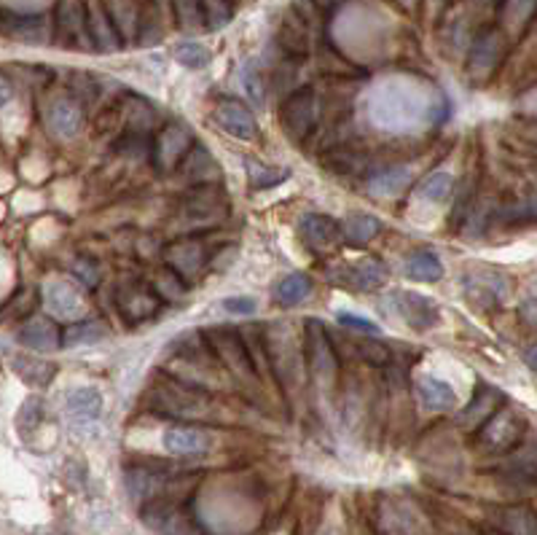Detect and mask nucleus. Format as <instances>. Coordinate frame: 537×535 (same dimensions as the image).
Segmentation results:
<instances>
[{"mask_svg":"<svg viewBox=\"0 0 537 535\" xmlns=\"http://www.w3.org/2000/svg\"><path fill=\"white\" fill-rule=\"evenodd\" d=\"M148 406L157 414H170L175 420H204L212 412L210 398L201 393V387L188 382H157L148 395Z\"/></svg>","mask_w":537,"mask_h":535,"instance_id":"nucleus-1","label":"nucleus"},{"mask_svg":"<svg viewBox=\"0 0 537 535\" xmlns=\"http://www.w3.org/2000/svg\"><path fill=\"white\" fill-rule=\"evenodd\" d=\"M207 340L215 350V358L231 371V376L237 379V385L242 387V393L247 395H258V385L264 382L261 374L255 371L253 366V358L247 353V345L242 340V331H234V329H212L207 331Z\"/></svg>","mask_w":537,"mask_h":535,"instance_id":"nucleus-2","label":"nucleus"},{"mask_svg":"<svg viewBox=\"0 0 537 535\" xmlns=\"http://www.w3.org/2000/svg\"><path fill=\"white\" fill-rule=\"evenodd\" d=\"M304 360H307V368L315 379V385L326 393L336 390V382H339V356H336V348L326 331V323L318 321V318H309L307 321V329H304Z\"/></svg>","mask_w":537,"mask_h":535,"instance_id":"nucleus-3","label":"nucleus"},{"mask_svg":"<svg viewBox=\"0 0 537 535\" xmlns=\"http://www.w3.org/2000/svg\"><path fill=\"white\" fill-rule=\"evenodd\" d=\"M527 433V420L519 409L503 406L484 428L476 431L473 447L481 455H511L522 447V439Z\"/></svg>","mask_w":537,"mask_h":535,"instance_id":"nucleus-4","label":"nucleus"},{"mask_svg":"<svg viewBox=\"0 0 537 535\" xmlns=\"http://www.w3.org/2000/svg\"><path fill=\"white\" fill-rule=\"evenodd\" d=\"M508 54V35L503 27H484L468 46V78L473 84H487Z\"/></svg>","mask_w":537,"mask_h":535,"instance_id":"nucleus-5","label":"nucleus"},{"mask_svg":"<svg viewBox=\"0 0 537 535\" xmlns=\"http://www.w3.org/2000/svg\"><path fill=\"white\" fill-rule=\"evenodd\" d=\"M320 119V100L315 95V89L304 86V89H296L285 97L282 108H280V122H282V130L288 132L291 141L296 143H304L315 124Z\"/></svg>","mask_w":537,"mask_h":535,"instance_id":"nucleus-6","label":"nucleus"},{"mask_svg":"<svg viewBox=\"0 0 537 535\" xmlns=\"http://www.w3.org/2000/svg\"><path fill=\"white\" fill-rule=\"evenodd\" d=\"M143 522L157 535H199V525L180 498H159L143 506Z\"/></svg>","mask_w":537,"mask_h":535,"instance_id":"nucleus-7","label":"nucleus"},{"mask_svg":"<svg viewBox=\"0 0 537 535\" xmlns=\"http://www.w3.org/2000/svg\"><path fill=\"white\" fill-rule=\"evenodd\" d=\"M193 146H196V141H193L191 130H188L183 122H170V124L157 135V141H154V154H151L154 168H157L162 176L178 170L180 165L185 162V157L191 154Z\"/></svg>","mask_w":537,"mask_h":535,"instance_id":"nucleus-8","label":"nucleus"},{"mask_svg":"<svg viewBox=\"0 0 537 535\" xmlns=\"http://www.w3.org/2000/svg\"><path fill=\"white\" fill-rule=\"evenodd\" d=\"M264 340H266V353H269L274 382L288 387V382H291V376H296L299 360H301V350H299V342L293 340L291 323H280L277 331H264Z\"/></svg>","mask_w":537,"mask_h":535,"instance_id":"nucleus-9","label":"nucleus"},{"mask_svg":"<svg viewBox=\"0 0 537 535\" xmlns=\"http://www.w3.org/2000/svg\"><path fill=\"white\" fill-rule=\"evenodd\" d=\"M376 535H425V525L411 503L387 495L376 506Z\"/></svg>","mask_w":537,"mask_h":535,"instance_id":"nucleus-10","label":"nucleus"},{"mask_svg":"<svg viewBox=\"0 0 537 535\" xmlns=\"http://www.w3.org/2000/svg\"><path fill=\"white\" fill-rule=\"evenodd\" d=\"M387 267L376 258H365V261H355V264H336L328 269V280L334 286L350 288V291H360V294H371L376 288H381L387 283Z\"/></svg>","mask_w":537,"mask_h":535,"instance_id":"nucleus-11","label":"nucleus"},{"mask_svg":"<svg viewBox=\"0 0 537 535\" xmlns=\"http://www.w3.org/2000/svg\"><path fill=\"white\" fill-rule=\"evenodd\" d=\"M40 296H43V304H46L49 315L57 318V321L76 323V321H81L84 313H86L84 296H81V294L76 291V286L67 283V280H59V277L46 280L43 288H40Z\"/></svg>","mask_w":537,"mask_h":535,"instance_id":"nucleus-12","label":"nucleus"},{"mask_svg":"<svg viewBox=\"0 0 537 535\" xmlns=\"http://www.w3.org/2000/svg\"><path fill=\"white\" fill-rule=\"evenodd\" d=\"M506 406V393L495 385H479L476 395L470 398V404L454 417V425L468 431V433H476L479 428H484L500 409Z\"/></svg>","mask_w":537,"mask_h":535,"instance_id":"nucleus-13","label":"nucleus"},{"mask_svg":"<svg viewBox=\"0 0 537 535\" xmlns=\"http://www.w3.org/2000/svg\"><path fill=\"white\" fill-rule=\"evenodd\" d=\"M212 116H215V124H218L226 135H231V138H237V141H255V138H258V122H255V116H253V111H250L245 103L234 100V97L218 100Z\"/></svg>","mask_w":537,"mask_h":535,"instance_id":"nucleus-14","label":"nucleus"},{"mask_svg":"<svg viewBox=\"0 0 537 535\" xmlns=\"http://www.w3.org/2000/svg\"><path fill=\"white\" fill-rule=\"evenodd\" d=\"M165 258H167V267L185 283H193L210 264V253L199 240H178L167 245Z\"/></svg>","mask_w":537,"mask_h":535,"instance_id":"nucleus-15","label":"nucleus"},{"mask_svg":"<svg viewBox=\"0 0 537 535\" xmlns=\"http://www.w3.org/2000/svg\"><path fill=\"white\" fill-rule=\"evenodd\" d=\"M180 215L191 223H212L218 215H226V199L218 186H193L185 199Z\"/></svg>","mask_w":537,"mask_h":535,"instance_id":"nucleus-16","label":"nucleus"},{"mask_svg":"<svg viewBox=\"0 0 537 535\" xmlns=\"http://www.w3.org/2000/svg\"><path fill=\"white\" fill-rule=\"evenodd\" d=\"M57 24H59V41L76 49H94L89 35V19H86V3L84 0H59L57 8Z\"/></svg>","mask_w":537,"mask_h":535,"instance_id":"nucleus-17","label":"nucleus"},{"mask_svg":"<svg viewBox=\"0 0 537 535\" xmlns=\"http://www.w3.org/2000/svg\"><path fill=\"white\" fill-rule=\"evenodd\" d=\"M16 340H19L22 348L32 350V353H51V350H59V348H62V329L54 323V318L30 315V318L19 326Z\"/></svg>","mask_w":537,"mask_h":535,"instance_id":"nucleus-18","label":"nucleus"},{"mask_svg":"<svg viewBox=\"0 0 537 535\" xmlns=\"http://www.w3.org/2000/svg\"><path fill=\"white\" fill-rule=\"evenodd\" d=\"M162 307V296L157 294V288L148 286H121L119 288V310L124 315V321L130 323H143L148 318H154Z\"/></svg>","mask_w":537,"mask_h":535,"instance_id":"nucleus-19","label":"nucleus"},{"mask_svg":"<svg viewBox=\"0 0 537 535\" xmlns=\"http://www.w3.org/2000/svg\"><path fill=\"white\" fill-rule=\"evenodd\" d=\"M489 525L500 535H537V512L524 503L489 509Z\"/></svg>","mask_w":537,"mask_h":535,"instance_id":"nucleus-20","label":"nucleus"},{"mask_svg":"<svg viewBox=\"0 0 537 535\" xmlns=\"http://www.w3.org/2000/svg\"><path fill=\"white\" fill-rule=\"evenodd\" d=\"M398 313L400 318L414 329V331H427L441 321V310L433 299L416 294V291H398L395 294Z\"/></svg>","mask_w":537,"mask_h":535,"instance_id":"nucleus-21","label":"nucleus"},{"mask_svg":"<svg viewBox=\"0 0 537 535\" xmlns=\"http://www.w3.org/2000/svg\"><path fill=\"white\" fill-rule=\"evenodd\" d=\"M86 19H89V35H92V46L97 51L113 54L121 46V35L113 24V16L108 11V3L103 0H86Z\"/></svg>","mask_w":537,"mask_h":535,"instance_id":"nucleus-22","label":"nucleus"},{"mask_svg":"<svg viewBox=\"0 0 537 535\" xmlns=\"http://www.w3.org/2000/svg\"><path fill=\"white\" fill-rule=\"evenodd\" d=\"M277 46L285 51V57H293V59H301L309 54L312 49V30L309 24L291 8L282 14L280 19V27H277Z\"/></svg>","mask_w":537,"mask_h":535,"instance_id":"nucleus-23","label":"nucleus"},{"mask_svg":"<svg viewBox=\"0 0 537 535\" xmlns=\"http://www.w3.org/2000/svg\"><path fill=\"white\" fill-rule=\"evenodd\" d=\"M46 127L62 141L76 138L84 127V105L76 97H57L46 108Z\"/></svg>","mask_w":537,"mask_h":535,"instance_id":"nucleus-24","label":"nucleus"},{"mask_svg":"<svg viewBox=\"0 0 537 535\" xmlns=\"http://www.w3.org/2000/svg\"><path fill=\"white\" fill-rule=\"evenodd\" d=\"M162 444L170 455L175 458H196L204 455L210 449V439L201 428L191 425V422H180V425H170L162 436Z\"/></svg>","mask_w":537,"mask_h":535,"instance_id":"nucleus-25","label":"nucleus"},{"mask_svg":"<svg viewBox=\"0 0 537 535\" xmlns=\"http://www.w3.org/2000/svg\"><path fill=\"white\" fill-rule=\"evenodd\" d=\"M299 231H301L304 242L309 248H315V250H328V248L339 245V240L345 237L342 226L331 215H323V213H307V215H301Z\"/></svg>","mask_w":537,"mask_h":535,"instance_id":"nucleus-26","label":"nucleus"},{"mask_svg":"<svg viewBox=\"0 0 537 535\" xmlns=\"http://www.w3.org/2000/svg\"><path fill=\"white\" fill-rule=\"evenodd\" d=\"M65 412H67V420L73 425L86 428V425H92V422L100 420V414H103V395L94 387H76L65 398Z\"/></svg>","mask_w":537,"mask_h":535,"instance_id":"nucleus-27","label":"nucleus"},{"mask_svg":"<svg viewBox=\"0 0 537 535\" xmlns=\"http://www.w3.org/2000/svg\"><path fill=\"white\" fill-rule=\"evenodd\" d=\"M5 35L19 41V43H30V46H38V43H46L51 38V24L46 16H5V24H3Z\"/></svg>","mask_w":537,"mask_h":535,"instance_id":"nucleus-28","label":"nucleus"},{"mask_svg":"<svg viewBox=\"0 0 537 535\" xmlns=\"http://www.w3.org/2000/svg\"><path fill=\"white\" fill-rule=\"evenodd\" d=\"M416 395H419L422 409H427V412H452L457 404L454 387L438 376H422L416 382Z\"/></svg>","mask_w":537,"mask_h":535,"instance_id":"nucleus-29","label":"nucleus"},{"mask_svg":"<svg viewBox=\"0 0 537 535\" xmlns=\"http://www.w3.org/2000/svg\"><path fill=\"white\" fill-rule=\"evenodd\" d=\"M403 272H406L408 280H416V283H438L443 277V264L433 250L416 248L406 256Z\"/></svg>","mask_w":537,"mask_h":535,"instance_id":"nucleus-30","label":"nucleus"},{"mask_svg":"<svg viewBox=\"0 0 537 535\" xmlns=\"http://www.w3.org/2000/svg\"><path fill=\"white\" fill-rule=\"evenodd\" d=\"M183 168H185V178L191 180V186H215V183H218V176H220V170H218L212 154H210L201 143H196V146L191 149V154L185 157Z\"/></svg>","mask_w":537,"mask_h":535,"instance_id":"nucleus-31","label":"nucleus"},{"mask_svg":"<svg viewBox=\"0 0 537 535\" xmlns=\"http://www.w3.org/2000/svg\"><path fill=\"white\" fill-rule=\"evenodd\" d=\"M468 296H473V302L479 304H497L506 296V280L497 272H470L468 277Z\"/></svg>","mask_w":537,"mask_h":535,"instance_id":"nucleus-32","label":"nucleus"},{"mask_svg":"<svg viewBox=\"0 0 537 535\" xmlns=\"http://www.w3.org/2000/svg\"><path fill=\"white\" fill-rule=\"evenodd\" d=\"M108 340V326L103 321H76L67 323V329H62V348L73 350V348H89Z\"/></svg>","mask_w":537,"mask_h":535,"instance_id":"nucleus-33","label":"nucleus"},{"mask_svg":"<svg viewBox=\"0 0 537 535\" xmlns=\"http://www.w3.org/2000/svg\"><path fill=\"white\" fill-rule=\"evenodd\" d=\"M503 474L511 482L537 485V444H524V447L514 449L503 466Z\"/></svg>","mask_w":537,"mask_h":535,"instance_id":"nucleus-34","label":"nucleus"},{"mask_svg":"<svg viewBox=\"0 0 537 535\" xmlns=\"http://www.w3.org/2000/svg\"><path fill=\"white\" fill-rule=\"evenodd\" d=\"M105 3H108V11L113 16V24L119 30V35L127 38V41H138L143 5H138L135 0H105Z\"/></svg>","mask_w":537,"mask_h":535,"instance_id":"nucleus-35","label":"nucleus"},{"mask_svg":"<svg viewBox=\"0 0 537 535\" xmlns=\"http://www.w3.org/2000/svg\"><path fill=\"white\" fill-rule=\"evenodd\" d=\"M408 183H411L408 168H387V170L368 178V191L379 199H389V196L403 194L408 188Z\"/></svg>","mask_w":537,"mask_h":535,"instance_id":"nucleus-36","label":"nucleus"},{"mask_svg":"<svg viewBox=\"0 0 537 535\" xmlns=\"http://www.w3.org/2000/svg\"><path fill=\"white\" fill-rule=\"evenodd\" d=\"M13 371H16V376L24 379L27 385H32V387H46V385L54 379L57 366L38 356H16L13 358Z\"/></svg>","mask_w":537,"mask_h":535,"instance_id":"nucleus-37","label":"nucleus"},{"mask_svg":"<svg viewBox=\"0 0 537 535\" xmlns=\"http://www.w3.org/2000/svg\"><path fill=\"white\" fill-rule=\"evenodd\" d=\"M500 19L506 30H527L537 19V0H503L500 3Z\"/></svg>","mask_w":537,"mask_h":535,"instance_id":"nucleus-38","label":"nucleus"},{"mask_svg":"<svg viewBox=\"0 0 537 535\" xmlns=\"http://www.w3.org/2000/svg\"><path fill=\"white\" fill-rule=\"evenodd\" d=\"M312 288H315V283H312V277L307 272H293V275H288V277H282L277 283L274 296H277L280 304L293 307V304H301L304 299H309Z\"/></svg>","mask_w":537,"mask_h":535,"instance_id":"nucleus-39","label":"nucleus"},{"mask_svg":"<svg viewBox=\"0 0 537 535\" xmlns=\"http://www.w3.org/2000/svg\"><path fill=\"white\" fill-rule=\"evenodd\" d=\"M342 231H345V240H347V242H353V245H365V242H371V240L381 231V221H379L376 215H368V213H353V215L345 221Z\"/></svg>","mask_w":537,"mask_h":535,"instance_id":"nucleus-40","label":"nucleus"},{"mask_svg":"<svg viewBox=\"0 0 537 535\" xmlns=\"http://www.w3.org/2000/svg\"><path fill=\"white\" fill-rule=\"evenodd\" d=\"M452 188H454V176H452L449 170H435V173H430L427 178H422V183L416 186V194H419L422 202L441 204V202L449 199Z\"/></svg>","mask_w":537,"mask_h":535,"instance_id":"nucleus-41","label":"nucleus"},{"mask_svg":"<svg viewBox=\"0 0 537 535\" xmlns=\"http://www.w3.org/2000/svg\"><path fill=\"white\" fill-rule=\"evenodd\" d=\"M43 412H46V404H43L38 395H27V398L22 401L19 412H16V428H19L24 436H30V433L43 422Z\"/></svg>","mask_w":537,"mask_h":535,"instance_id":"nucleus-42","label":"nucleus"},{"mask_svg":"<svg viewBox=\"0 0 537 535\" xmlns=\"http://www.w3.org/2000/svg\"><path fill=\"white\" fill-rule=\"evenodd\" d=\"M173 54H175V59H178L183 68H191V70H201V68H207V65H210V59H212L210 49H207V46H201L199 41H185V43H178Z\"/></svg>","mask_w":537,"mask_h":535,"instance_id":"nucleus-43","label":"nucleus"},{"mask_svg":"<svg viewBox=\"0 0 537 535\" xmlns=\"http://www.w3.org/2000/svg\"><path fill=\"white\" fill-rule=\"evenodd\" d=\"M231 0H201V19L207 30H220L231 22Z\"/></svg>","mask_w":537,"mask_h":535,"instance_id":"nucleus-44","label":"nucleus"},{"mask_svg":"<svg viewBox=\"0 0 537 535\" xmlns=\"http://www.w3.org/2000/svg\"><path fill=\"white\" fill-rule=\"evenodd\" d=\"M162 38V16L157 3H143V14H140V32L138 41L140 43H157Z\"/></svg>","mask_w":537,"mask_h":535,"instance_id":"nucleus-45","label":"nucleus"},{"mask_svg":"<svg viewBox=\"0 0 537 535\" xmlns=\"http://www.w3.org/2000/svg\"><path fill=\"white\" fill-rule=\"evenodd\" d=\"M288 176V170H277V168H266V165H261V162H247V180H250V186L253 188H272V186H277V183H282Z\"/></svg>","mask_w":537,"mask_h":535,"instance_id":"nucleus-46","label":"nucleus"},{"mask_svg":"<svg viewBox=\"0 0 537 535\" xmlns=\"http://www.w3.org/2000/svg\"><path fill=\"white\" fill-rule=\"evenodd\" d=\"M175 14H178V22L183 30H201L204 27V19H201V0H170Z\"/></svg>","mask_w":537,"mask_h":535,"instance_id":"nucleus-47","label":"nucleus"},{"mask_svg":"<svg viewBox=\"0 0 537 535\" xmlns=\"http://www.w3.org/2000/svg\"><path fill=\"white\" fill-rule=\"evenodd\" d=\"M516 215L537 221V178L527 180V186L522 191V199L516 204Z\"/></svg>","mask_w":537,"mask_h":535,"instance_id":"nucleus-48","label":"nucleus"},{"mask_svg":"<svg viewBox=\"0 0 537 535\" xmlns=\"http://www.w3.org/2000/svg\"><path fill=\"white\" fill-rule=\"evenodd\" d=\"M223 310L231 315H255L258 302L253 296H228V299H223Z\"/></svg>","mask_w":537,"mask_h":535,"instance_id":"nucleus-49","label":"nucleus"},{"mask_svg":"<svg viewBox=\"0 0 537 535\" xmlns=\"http://www.w3.org/2000/svg\"><path fill=\"white\" fill-rule=\"evenodd\" d=\"M336 321H339L342 326L353 329V331H362V334H376V331H379V326H376L371 318H360V315H353V313H339Z\"/></svg>","mask_w":537,"mask_h":535,"instance_id":"nucleus-50","label":"nucleus"},{"mask_svg":"<svg viewBox=\"0 0 537 535\" xmlns=\"http://www.w3.org/2000/svg\"><path fill=\"white\" fill-rule=\"evenodd\" d=\"M242 81H245V86H247V95H250L255 103H264V84H261V76H258V68H255V65H247V68H245Z\"/></svg>","mask_w":537,"mask_h":535,"instance_id":"nucleus-51","label":"nucleus"},{"mask_svg":"<svg viewBox=\"0 0 537 535\" xmlns=\"http://www.w3.org/2000/svg\"><path fill=\"white\" fill-rule=\"evenodd\" d=\"M519 315H522V321H524L527 326H537V296H530V299L522 302Z\"/></svg>","mask_w":537,"mask_h":535,"instance_id":"nucleus-52","label":"nucleus"},{"mask_svg":"<svg viewBox=\"0 0 537 535\" xmlns=\"http://www.w3.org/2000/svg\"><path fill=\"white\" fill-rule=\"evenodd\" d=\"M524 363H527V368H533L537 374V340H533V342L524 348Z\"/></svg>","mask_w":537,"mask_h":535,"instance_id":"nucleus-53","label":"nucleus"},{"mask_svg":"<svg viewBox=\"0 0 537 535\" xmlns=\"http://www.w3.org/2000/svg\"><path fill=\"white\" fill-rule=\"evenodd\" d=\"M76 275H78V277H84L89 286H94V283H97V272H94V269H89V267H86V261H84V264H81V261L76 264Z\"/></svg>","mask_w":537,"mask_h":535,"instance_id":"nucleus-54","label":"nucleus"},{"mask_svg":"<svg viewBox=\"0 0 537 535\" xmlns=\"http://www.w3.org/2000/svg\"><path fill=\"white\" fill-rule=\"evenodd\" d=\"M342 3H345V0H318V5H320L326 14H328V11H334V8H336V5H342Z\"/></svg>","mask_w":537,"mask_h":535,"instance_id":"nucleus-55","label":"nucleus"},{"mask_svg":"<svg viewBox=\"0 0 537 535\" xmlns=\"http://www.w3.org/2000/svg\"><path fill=\"white\" fill-rule=\"evenodd\" d=\"M470 3H476V5H495V3H503V0H470Z\"/></svg>","mask_w":537,"mask_h":535,"instance_id":"nucleus-56","label":"nucleus"},{"mask_svg":"<svg viewBox=\"0 0 537 535\" xmlns=\"http://www.w3.org/2000/svg\"><path fill=\"white\" fill-rule=\"evenodd\" d=\"M398 3H400V5H414L416 0H398Z\"/></svg>","mask_w":537,"mask_h":535,"instance_id":"nucleus-57","label":"nucleus"},{"mask_svg":"<svg viewBox=\"0 0 537 535\" xmlns=\"http://www.w3.org/2000/svg\"><path fill=\"white\" fill-rule=\"evenodd\" d=\"M462 535H481V533H476V530H468V533H462Z\"/></svg>","mask_w":537,"mask_h":535,"instance_id":"nucleus-58","label":"nucleus"}]
</instances>
